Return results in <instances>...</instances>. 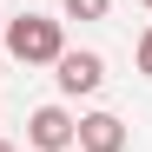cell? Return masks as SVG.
Wrapping results in <instances>:
<instances>
[{
    "instance_id": "6da1fadb",
    "label": "cell",
    "mask_w": 152,
    "mask_h": 152,
    "mask_svg": "<svg viewBox=\"0 0 152 152\" xmlns=\"http://www.w3.org/2000/svg\"><path fill=\"white\" fill-rule=\"evenodd\" d=\"M0 46L20 66H53L66 53V27L53 13H13V20H0Z\"/></svg>"
},
{
    "instance_id": "7a4b0ae2",
    "label": "cell",
    "mask_w": 152,
    "mask_h": 152,
    "mask_svg": "<svg viewBox=\"0 0 152 152\" xmlns=\"http://www.w3.org/2000/svg\"><path fill=\"white\" fill-rule=\"evenodd\" d=\"M53 80H60V93H73V99H80V93H99V86H106V60H99L93 46H66V53L53 60Z\"/></svg>"
},
{
    "instance_id": "3957f363",
    "label": "cell",
    "mask_w": 152,
    "mask_h": 152,
    "mask_svg": "<svg viewBox=\"0 0 152 152\" xmlns=\"http://www.w3.org/2000/svg\"><path fill=\"white\" fill-rule=\"evenodd\" d=\"M73 152H126V119L119 113H80L73 119Z\"/></svg>"
},
{
    "instance_id": "277c9868",
    "label": "cell",
    "mask_w": 152,
    "mask_h": 152,
    "mask_svg": "<svg viewBox=\"0 0 152 152\" xmlns=\"http://www.w3.org/2000/svg\"><path fill=\"white\" fill-rule=\"evenodd\" d=\"M27 145L33 152H73V113L66 106H33L27 113Z\"/></svg>"
},
{
    "instance_id": "5b68a950",
    "label": "cell",
    "mask_w": 152,
    "mask_h": 152,
    "mask_svg": "<svg viewBox=\"0 0 152 152\" xmlns=\"http://www.w3.org/2000/svg\"><path fill=\"white\" fill-rule=\"evenodd\" d=\"M113 0H60V20H106Z\"/></svg>"
},
{
    "instance_id": "8992f818",
    "label": "cell",
    "mask_w": 152,
    "mask_h": 152,
    "mask_svg": "<svg viewBox=\"0 0 152 152\" xmlns=\"http://www.w3.org/2000/svg\"><path fill=\"white\" fill-rule=\"evenodd\" d=\"M132 60H139V73H145V80H152V27L139 33V46H132Z\"/></svg>"
},
{
    "instance_id": "52a82bcc",
    "label": "cell",
    "mask_w": 152,
    "mask_h": 152,
    "mask_svg": "<svg viewBox=\"0 0 152 152\" xmlns=\"http://www.w3.org/2000/svg\"><path fill=\"white\" fill-rule=\"evenodd\" d=\"M0 152H13V145H7V139H0Z\"/></svg>"
},
{
    "instance_id": "ba28073f",
    "label": "cell",
    "mask_w": 152,
    "mask_h": 152,
    "mask_svg": "<svg viewBox=\"0 0 152 152\" xmlns=\"http://www.w3.org/2000/svg\"><path fill=\"white\" fill-rule=\"evenodd\" d=\"M145 13H152V0H145Z\"/></svg>"
}]
</instances>
